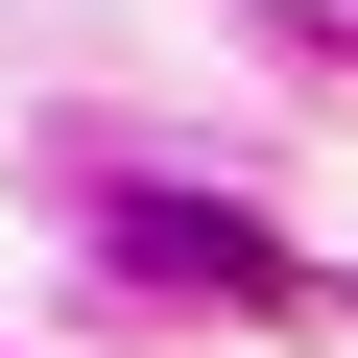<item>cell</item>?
Listing matches in <instances>:
<instances>
[{"label": "cell", "mask_w": 358, "mask_h": 358, "mask_svg": "<svg viewBox=\"0 0 358 358\" xmlns=\"http://www.w3.org/2000/svg\"><path fill=\"white\" fill-rule=\"evenodd\" d=\"M120 239H143V263H192V287H287V263H263V215H192V192H143Z\"/></svg>", "instance_id": "cell-1"}]
</instances>
